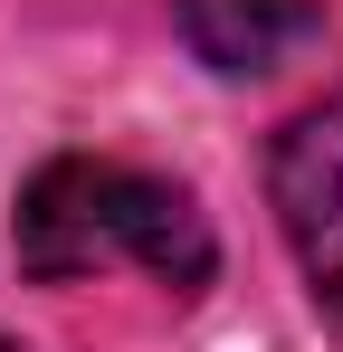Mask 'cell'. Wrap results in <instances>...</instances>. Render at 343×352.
<instances>
[{
  "instance_id": "cell-1",
  "label": "cell",
  "mask_w": 343,
  "mask_h": 352,
  "mask_svg": "<svg viewBox=\"0 0 343 352\" xmlns=\"http://www.w3.org/2000/svg\"><path fill=\"white\" fill-rule=\"evenodd\" d=\"M10 248L39 286H86L105 267H143L153 286L200 295L220 248L200 200L163 172H134L105 153H57L19 181V210H10Z\"/></svg>"
},
{
  "instance_id": "cell-2",
  "label": "cell",
  "mask_w": 343,
  "mask_h": 352,
  "mask_svg": "<svg viewBox=\"0 0 343 352\" xmlns=\"http://www.w3.org/2000/svg\"><path fill=\"white\" fill-rule=\"evenodd\" d=\"M267 200H277V229L305 267V286L343 314V96L305 105L267 153Z\"/></svg>"
},
{
  "instance_id": "cell-3",
  "label": "cell",
  "mask_w": 343,
  "mask_h": 352,
  "mask_svg": "<svg viewBox=\"0 0 343 352\" xmlns=\"http://www.w3.org/2000/svg\"><path fill=\"white\" fill-rule=\"evenodd\" d=\"M181 38L220 76H267L324 38V0H181Z\"/></svg>"
},
{
  "instance_id": "cell-4",
  "label": "cell",
  "mask_w": 343,
  "mask_h": 352,
  "mask_svg": "<svg viewBox=\"0 0 343 352\" xmlns=\"http://www.w3.org/2000/svg\"><path fill=\"white\" fill-rule=\"evenodd\" d=\"M0 352H29V343H10V333H0Z\"/></svg>"
}]
</instances>
